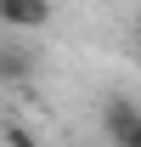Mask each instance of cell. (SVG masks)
I'll return each mask as SVG.
<instances>
[{"mask_svg":"<svg viewBox=\"0 0 141 147\" xmlns=\"http://www.w3.org/2000/svg\"><path fill=\"white\" fill-rule=\"evenodd\" d=\"M51 0H0V28H11V34H34L51 23Z\"/></svg>","mask_w":141,"mask_h":147,"instance_id":"1","label":"cell"},{"mask_svg":"<svg viewBox=\"0 0 141 147\" xmlns=\"http://www.w3.org/2000/svg\"><path fill=\"white\" fill-rule=\"evenodd\" d=\"M136 125H141V102H130V96H107V102H102V136L113 147H119Z\"/></svg>","mask_w":141,"mask_h":147,"instance_id":"2","label":"cell"},{"mask_svg":"<svg viewBox=\"0 0 141 147\" xmlns=\"http://www.w3.org/2000/svg\"><path fill=\"white\" fill-rule=\"evenodd\" d=\"M28 68H34V51L17 45V40H6V45H0V79H6V85H11V79H28Z\"/></svg>","mask_w":141,"mask_h":147,"instance_id":"3","label":"cell"},{"mask_svg":"<svg viewBox=\"0 0 141 147\" xmlns=\"http://www.w3.org/2000/svg\"><path fill=\"white\" fill-rule=\"evenodd\" d=\"M6 147H40V142H34V130H23V125H6Z\"/></svg>","mask_w":141,"mask_h":147,"instance_id":"4","label":"cell"},{"mask_svg":"<svg viewBox=\"0 0 141 147\" xmlns=\"http://www.w3.org/2000/svg\"><path fill=\"white\" fill-rule=\"evenodd\" d=\"M119 147H141V125H136V130H130V136H124V142H119Z\"/></svg>","mask_w":141,"mask_h":147,"instance_id":"5","label":"cell"}]
</instances>
